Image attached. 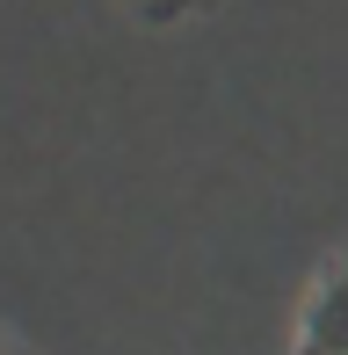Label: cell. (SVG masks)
Here are the masks:
<instances>
[{
	"mask_svg": "<svg viewBox=\"0 0 348 355\" xmlns=\"http://www.w3.org/2000/svg\"><path fill=\"white\" fill-rule=\"evenodd\" d=\"M305 355H348V268H341V276L320 290V304H312Z\"/></svg>",
	"mask_w": 348,
	"mask_h": 355,
	"instance_id": "obj_1",
	"label": "cell"
}]
</instances>
